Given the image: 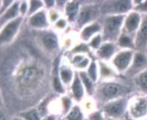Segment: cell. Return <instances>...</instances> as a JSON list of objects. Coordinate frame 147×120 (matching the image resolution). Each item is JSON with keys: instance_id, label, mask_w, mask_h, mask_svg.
I'll return each mask as SVG.
<instances>
[{"instance_id": "1", "label": "cell", "mask_w": 147, "mask_h": 120, "mask_svg": "<svg viewBox=\"0 0 147 120\" xmlns=\"http://www.w3.org/2000/svg\"><path fill=\"white\" fill-rule=\"evenodd\" d=\"M125 22V17L123 15H111L104 20V36L107 40H116L119 36V31L122 27V23Z\"/></svg>"}, {"instance_id": "2", "label": "cell", "mask_w": 147, "mask_h": 120, "mask_svg": "<svg viewBox=\"0 0 147 120\" xmlns=\"http://www.w3.org/2000/svg\"><path fill=\"white\" fill-rule=\"evenodd\" d=\"M23 20L24 17H19L2 26V29H0V46L10 43L14 40L19 31Z\"/></svg>"}, {"instance_id": "3", "label": "cell", "mask_w": 147, "mask_h": 120, "mask_svg": "<svg viewBox=\"0 0 147 120\" xmlns=\"http://www.w3.org/2000/svg\"><path fill=\"white\" fill-rule=\"evenodd\" d=\"M126 92H128L127 87L115 82L104 83L99 90L100 95L102 99L111 101L118 98L120 99V97L125 95Z\"/></svg>"}, {"instance_id": "4", "label": "cell", "mask_w": 147, "mask_h": 120, "mask_svg": "<svg viewBox=\"0 0 147 120\" xmlns=\"http://www.w3.org/2000/svg\"><path fill=\"white\" fill-rule=\"evenodd\" d=\"M126 104V99H119L109 101L105 105L104 111L112 118L121 117L125 111Z\"/></svg>"}, {"instance_id": "5", "label": "cell", "mask_w": 147, "mask_h": 120, "mask_svg": "<svg viewBox=\"0 0 147 120\" xmlns=\"http://www.w3.org/2000/svg\"><path fill=\"white\" fill-rule=\"evenodd\" d=\"M39 77H40V72L38 68L34 66H30L24 68L20 72L18 80L21 86L25 87H30L38 80Z\"/></svg>"}, {"instance_id": "6", "label": "cell", "mask_w": 147, "mask_h": 120, "mask_svg": "<svg viewBox=\"0 0 147 120\" xmlns=\"http://www.w3.org/2000/svg\"><path fill=\"white\" fill-rule=\"evenodd\" d=\"M132 59L133 52L131 50H123L114 56L113 64L119 72H124L130 67L131 63H132Z\"/></svg>"}, {"instance_id": "7", "label": "cell", "mask_w": 147, "mask_h": 120, "mask_svg": "<svg viewBox=\"0 0 147 120\" xmlns=\"http://www.w3.org/2000/svg\"><path fill=\"white\" fill-rule=\"evenodd\" d=\"M129 111L131 116L134 118H141L147 114V99L143 97H138L131 101Z\"/></svg>"}, {"instance_id": "8", "label": "cell", "mask_w": 147, "mask_h": 120, "mask_svg": "<svg viewBox=\"0 0 147 120\" xmlns=\"http://www.w3.org/2000/svg\"><path fill=\"white\" fill-rule=\"evenodd\" d=\"M141 23V17L140 14L137 11L131 12L125 19V32L127 34H131L138 30Z\"/></svg>"}, {"instance_id": "9", "label": "cell", "mask_w": 147, "mask_h": 120, "mask_svg": "<svg viewBox=\"0 0 147 120\" xmlns=\"http://www.w3.org/2000/svg\"><path fill=\"white\" fill-rule=\"evenodd\" d=\"M21 17L20 15V2L15 1L12 5L1 16H0V26H4L7 23Z\"/></svg>"}, {"instance_id": "10", "label": "cell", "mask_w": 147, "mask_h": 120, "mask_svg": "<svg viewBox=\"0 0 147 120\" xmlns=\"http://www.w3.org/2000/svg\"><path fill=\"white\" fill-rule=\"evenodd\" d=\"M29 24L34 29H46L49 27L47 15L44 11L41 10L38 12L31 15L29 18Z\"/></svg>"}, {"instance_id": "11", "label": "cell", "mask_w": 147, "mask_h": 120, "mask_svg": "<svg viewBox=\"0 0 147 120\" xmlns=\"http://www.w3.org/2000/svg\"><path fill=\"white\" fill-rule=\"evenodd\" d=\"M132 9L131 1H116L112 2V4L107 7L108 13H113L114 15H120V13H125Z\"/></svg>"}, {"instance_id": "12", "label": "cell", "mask_w": 147, "mask_h": 120, "mask_svg": "<svg viewBox=\"0 0 147 120\" xmlns=\"http://www.w3.org/2000/svg\"><path fill=\"white\" fill-rule=\"evenodd\" d=\"M134 45H136V48L138 49H144L147 46V20L141 23L137 31Z\"/></svg>"}, {"instance_id": "13", "label": "cell", "mask_w": 147, "mask_h": 120, "mask_svg": "<svg viewBox=\"0 0 147 120\" xmlns=\"http://www.w3.org/2000/svg\"><path fill=\"white\" fill-rule=\"evenodd\" d=\"M72 92L75 99L78 101H81L84 95V88L82 86V80L79 76V74H75L72 84Z\"/></svg>"}, {"instance_id": "14", "label": "cell", "mask_w": 147, "mask_h": 120, "mask_svg": "<svg viewBox=\"0 0 147 120\" xmlns=\"http://www.w3.org/2000/svg\"><path fill=\"white\" fill-rule=\"evenodd\" d=\"M115 51V45L111 42H107L98 49V55L103 60H109Z\"/></svg>"}, {"instance_id": "15", "label": "cell", "mask_w": 147, "mask_h": 120, "mask_svg": "<svg viewBox=\"0 0 147 120\" xmlns=\"http://www.w3.org/2000/svg\"><path fill=\"white\" fill-rule=\"evenodd\" d=\"M94 11L93 8H90V7L83 8L79 12V15L77 17V19H76L77 24L79 26H83L84 24H86L92 19V17H94Z\"/></svg>"}, {"instance_id": "16", "label": "cell", "mask_w": 147, "mask_h": 120, "mask_svg": "<svg viewBox=\"0 0 147 120\" xmlns=\"http://www.w3.org/2000/svg\"><path fill=\"white\" fill-rule=\"evenodd\" d=\"M79 2H68L66 5V14L67 19L71 22L76 21L77 17L79 15Z\"/></svg>"}, {"instance_id": "17", "label": "cell", "mask_w": 147, "mask_h": 120, "mask_svg": "<svg viewBox=\"0 0 147 120\" xmlns=\"http://www.w3.org/2000/svg\"><path fill=\"white\" fill-rule=\"evenodd\" d=\"M100 29H101V27H100V23H93L92 24L88 25L87 27H85L83 29V30L82 31V34H81L82 39L83 41H88V40H90V38L93 37V36L94 34L99 32Z\"/></svg>"}, {"instance_id": "18", "label": "cell", "mask_w": 147, "mask_h": 120, "mask_svg": "<svg viewBox=\"0 0 147 120\" xmlns=\"http://www.w3.org/2000/svg\"><path fill=\"white\" fill-rule=\"evenodd\" d=\"M42 44L48 50H55L58 47V39L54 33H48L42 36Z\"/></svg>"}, {"instance_id": "19", "label": "cell", "mask_w": 147, "mask_h": 120, "mask_svg": "<svg viewBox=\"0 0 147 120\" xmlns=\"http://www.w3.org/2000/svg\"><path fill=\"white\" fill-rule=\"evenodd\" d=\"M147 62V59L145 55L143 53H137L134 57H133V61H132V68L133 70L138 71V69L142 68Z\"/></svg>"}, {"instance_id": "20", "label": "cell", "mask_w": 147, "mask_h": 120, "mask_svg": "<svg viewBox=\"0 0 147 120\" xmlns=\"http://www.w3.org/2000/svg\"><path fill=\"white\" fill-rule=\"evenodd\" d=\"M136 81L139 89L147 94V69L138 74Z\"/></svg>"}, {"instance_id": "21", "label": "cell", "mask_w": 147, "mask_h": 120, "mask_svg": "<svg viewBox=\"0 0 147 120\" xmlns=\"http://www.w3.org/2000/svg\"><path fill=\"white\" fill-rule=\"evenodd\" d=\"M20 117L24 120H42L39 111L36 109H30L26 111L21 112Z\"/></svg>"}, {"instance_id": "22", "label": "cell", "mask_w": 147, "mask_h": 120, "mask_svg": "<svg viewBox=\"0 0 147 120\" xmlns=\"http://www.w3.org/2000/svg\"><path fill=\"white\" fill-rule=\"evenodd\" d=\"M60 79L64 84H66V85L69 84L73 79L72 70L68 68H66V67L62 68L60 71Z\"/></svg>"}, {"instance_id": "23", "label": "cell", "mask_w": 147, "mask_h": 120, "mask_svg": "<svg viewBox=\"0 0 147 120\" xmlns=\"http://www.w3.org/2000/svg\"><path fill=\"white\" fill-rule=\"evenodd\" d=\"M79 76H80V78H81V80H82V82L84 84L85 88H86V90L88 91V93H93V90H94L93 81H92V80L89 78V76L88 75V73L80 72Z\"/></svg>"}, {"instance_id": "24", "label": "cell", "mask_w": 147, "mask_h": 120, "mask_svg": "<svg viewBox=\"0 0 147 120\" xmlns=\"http://www.w3.org/2000/svg\"><path fill=\"white\" fill-rule=\"evenodd\" d=\"M73 64L78 68H85L89 64V60L83 55H76L73 59Z\"/></svg>"}, {"instance_id": "25", "label": "cell", "mask_w": 147, "mask_h": 120, "mask_svg": "<svg viewBox=\"0 0 147 120\" xmlns=\"http://www.w3.org/2000/svg\"><path fill=\"white\" fill-rule=\"evenodd\" d=\"M83 115L79 106H74L67 115V120H82Z\"/></svg>"}, {"instance_id": "26", "label": "cell", "mask_w": 147, "mask_h": 120, "mask_svg": "<svg viewBox=\"0 0 147 120\" xmlns=\"http://www.w3.org/2000/svg\"><path fill=\"white\" fill-rule=\"evenodd\" d=\"M118 41H119V45L122 48H133V42H132L131 38L126 34L121 35L119 37Z\"/></svg>"}, {"instance_id": "27", "label": "cell", "mask_w": 147, "mask_h": 120, "mask_svg": "<svg viewBox=\"0 0 147 120\" xmlns=\"http://www.w3.org/2000/svg\"><path fill=\"white\" fill-rule=\"evenodd\" d=\"M42 6H43V2H42V1H30L28 14L30 17L31 15H33V14L38 12L39 11H41Z\"/></svg>"}, {"instance_id": "28", "label": "cell", "mask_w": 147, "mask_h": 120, "mask_svg": "<svg viewBox=\"0 0 147 120\" xmlns=\"http://www.w3.org/2000/svg\"><path fill=\"white\" fill-rule=\"evenodd\" d=\"M88 75L89 76V78L92 80L93 82H95L97 80V77H98V68L97 65L94 62H91V64L89 65L88 70Z\"/></svg>"}, {"instance_id": "29", "label": "cell", "mask_w": 147, "mask_h": 120, "mask_svg": "<svg viewBox=\"0 0 147 120\" xmlns=\"http://www.w3.org/2000/svg\"><path fill=\"white\" fill-rule=\"evenodd\" d=\"M100 44H101V36L100 35H97L92 38L91 42H90V46L93 48L99 49L100 48Z\"/></svg>"}, {"instance_id": "30", "label": "cell", "mask_w": 147, "mask_h": 120, "mask_svg": "<svg viewBox=\"0 0 147 120\" xmlns=\"http://www.w3.org/2000/svg\"><path fill=\"white\" fill-rule=\"evenodd\" d=\"M100 73H101V74L103 76L107 77V76H111L112 75L113 71L111 70V68L107 65L100 62Z\"/></svg>"}, {"instance_id": "31", "label": "cell", "mask_w": 147, "mask_h": 120, "mask_svg": "<svg viewBox=\"0 0 147 120\" xmlns=\"http://www.w3.org/2000/svg\"><path fill=\"white\" fill-rule=\"evenodd\" d=\"M29 12V4L26 1L20 2V15L21 17L26 15Z\"/></svg>"}, {"instance_id": "32", "label": "cell", "mask_w": 147, "mask_h": 120, "mask_svg": "<svg viewBox=\"0 0 147 120\" xmlns=\"http://www.w3.org/2000/svg\"><path fill=\"white\" fill-rule=\"evenodd\" d=\"M62 105L64 107V111L65 112H67L68 111H70V108H71V99L67 97H65L62 99Z\"/></svg>"}, {"instance_id": "33", "label": "cell", "mask_w": 147, "mask_h": 120, "mask_svg": "<svg viewBox=\"0 0 147 120\" xmlns=\"http://www.w3.org/2000/svg\"><path fill=\"white\" fill-rule=\"evenodd\" d=\"M142 4H139L137 7L136 10L142 11V12H147V1H143L141 2Z\"/></svg>"}, {"instance_id": "34", "label": "cell", "mask_w": 147, "mask_h": 120, "mask_svg": "<svg viewBox=\"0 0 147 120\" xmlns=\"http://www.w3.org/2000/svg\"><path fill=\"white\" fill-rule=\"evenodd\" d=\"M90 120H103L102 114L100 112H94L89 116Z\"/></svg>"}, {"instance_id": "35", "label": "cell", "mask_w": 147, "mask_h": 120, "mask_svg": "<svg viewBox=\"0 0 147 120\" xmlns=\"http://www.w3.org/2000/svg\"><path fill=\"white\" fill-rule=\"evenodd\" d=\"M55 26L58 27V28H64L66 26V22L65 20H62V19H60L56 22L55 23Z\"/></svg>"}, {"instance_id": "36", "label": "cell", "mask_w": 147, "mask_h": 120, "mask_svg": "<svg viewBox=\"0 0 147 120\" xmlns=\"http://www.w3.org/2000/svg\"><path fill=\"white\" fill-rule=\"evenodd\" d=\"M49 17L51 19V21H55L58 18V14L55 12V11H51L50 15H49Z\"/></svg>"}, {"instance_id": "37", "label": "cell", "mask_w": 147, "mask_h": 120, "mask_svg": "<svg viewBox=\"0 0 147 120\" xmlns=\"http://www.w3.org/2000/svg\"><path fill=\"white\" fill-rule=\"evenodd\" d=\"M44 3H45V5L48 6V7H52V6H54L55 5V1H44Z\"/></svg>"}, {"instance_id": "38", "label": "cell", "mask_w": 147, "mask_h": 120, "mask_svg": "<svg viewBox=\"0 0 147 120\" xmlns=\"http://www.w3.org/2000/svg\"><path fill=\"white\" fill-rule=\"evenodd\" d=\"M42 120H55V116H48V117L42 118Z\"/></svg>"}, {"instance_id": "39", "label": "cell", "mask_w": 147, "mask_h": 120, "mask_svg": "<svg viewBox=\"0 0 147 120\" xmlns=\"http://www.w3.org/2000/svg\"><path fill=\"white\" fill-rule=\"evenodd\" d=\"M4 118V112L1 109V105H0V120H2Z\"/></svg>"}, {"instance_id": "40", "label": "cell", "mask_w": 147, "mask_h": 120, "mask_svg": "<svg viewBox=\"0 0 147 120\" xmlns=\"http://www.w3.org/2000/svg\"><path fill=\"white\" fill-rule=\"evenodd\" d=\"M11 120H24L21 117H13L12 119H11Z\"/></svg>"}, {"instance_id": "41", "label": "cell", "mask_w": 147, "mask_h": 120, "mask_svg": "<svg viewBox=\"0 0 147 120\" xmlns=\"http://www.w3.org/2000/svg\"><path fill=\"white\" fill-rule=\"evenodd\" d=\"M0 105L2 106V98H1V96H0Z\"/></svg>"}, {"instance_id": "42", "label": "cell", "mask_w": 147, "mask_h": 120, "mask_svg": "<svg viewBox=\"0 0 147 120\" xmlns=\"http://www.w3.org/2000/svg\"><path fill=\"white\" fill-rule=\"evenodd\" d=\"M1 5H2V1H0V8H1Z\"/></svg>"}]
</instances>
